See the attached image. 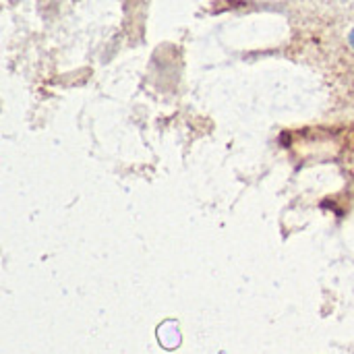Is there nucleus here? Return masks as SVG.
Here are the masks:
<instances>
[{"instance_id": "obj_1", "label": "nucleus", "mask_w": 354, "mask_h": 354, "mask_svg": "<svg viewBox=\"0 0 354 354\" xmlns=\"http://www.w3.org/2000/svg\"><path fill=\"white\" fill-rule=\"evenodd\" d=\"M348 44H351V46H353V48H354V29H353V31H351V35H348Z\"/></svg>"}]
</instances>
